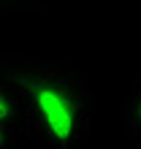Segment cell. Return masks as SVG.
I'll use <instances>...</instances> for the list:
<instances>
[{"instance_id": "cell-1", "label": "cell", "mask_w": 141, "mask_h": 149, "mask_svg": "<svg viewBox=\"0 0 141 149\" xmlns=\"http://www.w3.org/2000/svg\"><path fill=\"white\" fill-rule=\"evenodd\" d=\"M0 79L16 92L24 130L41 149L84 146L92 119V92L79 68L38 57H0Z\"/></svg>"}, {"instance_id": "cell-2", "label": "cell", "mask_w": 141, "mask_h": 149, "mask_svg": "<svg viewBox=\"0 0 141 149\" xmlns=\"http://www.w3.org/2000/svg\"><path fill=\"white\" fill-rule=\"evenodd\" d=\"M0 125L14 127L16 133L24 130V114H22V103L16 98V92L11 90V84L0 79Z\"/></svg>"}, {"instance_id": "cell-3", "label": "cell", "mask_w": 141, "mask_h": 149, "mask_svg": "<svg viewBox=\"0 0 141 149\" xmlns=\"http://www.w3.org/2000/svg\"><path fill=\"white\" fill-rule=\"evenodd\" d=\"M122 122L141 136V76L133 81V87L128 90L125 100H122Z\"/></svg>"}, {"instance_id": "cell-4", "label": "cell", "mask_w": 141, "mask_h": 149, "mask_svg": "<svg viewBox=\"0 0 141 149\" xmlns=\"http://www.w3.org/2000/svg\"><path fill=\"white\" fill-rule=\"evenodd\" d=\"M0 11H8V14H41L43 3L41 0H0Z\"/></svg>"}, {"instance_id": "cell-5", "label": "cell", "mask_w": 141, "mask_h": 149, "mask_svg": "<svg viewBox=\"0 0 141 149\" xmlns=\"http://www.w3.org/2000/svg\"><path fill=\"white\" fill-rule=\"evenodd\" d=\"M16 141H19V133L14 127L0 125V149H16Z\"/></svg>"}]
</instances>
